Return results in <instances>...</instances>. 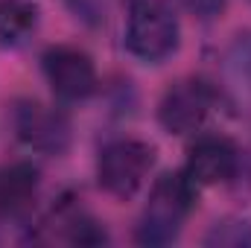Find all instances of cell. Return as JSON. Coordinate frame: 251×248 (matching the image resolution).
Here are the masks:
<instances>
[{"label": "cell", "mask_w": 251, "mask_h": 248, "mask_svg": "<svg viewBox=\"0 0 251 248\" xmlns=\"http://www.w3.org/2000/svg\"><path fill=\"white\" fill-rule=\"evenodd\" d=\"M199 184L190 178L184 170L164 173L146 198V207L140 213L134 240L140 246H170L184 231V222L190 219L196 207Z\"/></svg>", "instance_id": "1"}, {"label": "cell", "mask_w": 251, "mask_h": 248, "mask_svg": "<svg viewBox=\"0 0 251 248\" xmlns=\"http://www.w3.org/2000/svg\"><path fill=\"white\" fill-rule=\"evenodd\" d=\"M178 21L164 0H131L126 21V50L137 62H167L178 50Z\"/></svg>", "instance_id": "2"}, {"label": "cell", "mask_w": 251, "mask_h": 248, "mask_svg": "<svg viewBox=\"0 0 251 248\" xmlns=\"http://www.w3.org/2000/svg\"><path fill=\"white\" fill-rule=\"evenodd\" d=\"M155 167V146L137 137H117L97 158L100 187L114 198H131Z\"/></svg>", "instance_id": "3"}, {"label": "cell", "mask_w": 251, "mask_h": 248, "mask_svg": "<svg viewBox=\"0 0 251 248\" xmlns=\"http://www.w3.org/2000/svg\"><path fill=\"white\" fill-rule=\"evenodd\" d=\"M219 94L201 79H181L170 85L158 102V123L170 134H196L216 111Z\"/></svg>", "instance_id": "4"}, {"label": "cell", "mask_w": 251, "mask_h": 248, "mask_svg": "<svg viewBox=\"0 0 251 248\" xmlns=\"http://www.w3.org/2000/svg\"><path fill=\"white\" fill-rule=\"evenodd\" d=\"M15 134L24 146L41 155H62L70 146V120L59 108L35 99H21L12 111Z\"/></svg>", "instance_id": "5"}, {"label": "cell", "mask_w": 251, "mask_h": 248, "mask_svg": "<svg viewBox=\"0 0 251 248\" xmlns=\"http://www.w3.org/2000/svg\"><path fill=\"white\" fill-rule=\"evenodd\" d=\"M41 67L50 91L62 102H82L97 91V67L79 47L56 44L41 56Z\"/></svg>", "instance_id": "6"}, {"label": "cell", "mask_w": 251, "mask_h": 248, "mask_svg": "<svg viewBox=\"0 0 251 248\" xmlns=\"http://www.w3.org/2000/svg\"><path fill=\"white\" fill-rule=\"evenodd\" d=\"M240 149L225 134H201L187 152V173L199 187L228 184L240 170Z\"/></svg>", "instance_id": "7"}, {"label": "cell", "mask_w": 251, "mask_h": 248, "mask_svg": "<svg viewBox=\"0 0 251 248\" xmlns=\"http://www.w3.org/2000/svg\"><path fill=\"white\" fill-rule=\"evenodd\" d=\"M50 225H53V231H59L56 234L59 240L73 243V246H102V243H108L105 228L91 213H85L73 198H64L53 207Z\"/></svg>", "instance_id": "8"}, {"label": "cell", "mask_w": 251, "mask_h": 248, "mask_svg": "<svg viewBox=\"0 0 251 248\" xmlns=\"http://www.w3.org/2000/svg\"><path fill=\"white\" fill-rule=\"evenodd\" d=\"M38 193V167L21 161L0 170V216H24Z\"/></svg>", "instance_id": "9"}, {"label": "cell", "mask_w": 251, "mask_h": 248, "mask_svg": "<svg viewBox=\"0 0 251 248\" xmlns=\"http://www.w3.org/2000/svg\"><path fill=\"white\" fill-rule=\"evenodd\" d=\"M38 0H0V47H21L38 26Z\"/></svg>", "instance_id": "10"}, {"label": "cell", "mask_w": 251, "mask_h": 248, "mask_svg": "<svg viewBox=\"0 0 251 248\" xmlns=\"http://www.w3.org/2000/svg\"><path fill=\"white\" fill-rule=\"evenodd\" d=\"M201 243L213 246V248H249L251 246V219L249 216L216 219Z\"/></svg>", "instance_id": "11"}, {"label": "cell", "mask_w": 251, "mask_h": 248, "mask_svg": "<svg viewBox=\"0 0 251 248\" xmlns=\"http://www.w3.org/2000/svg\"><path fill=\"white\" fill-rule=\"evenodd\" d=\"M228 70L240 88H251V32L237 35V41L228 53Z\"/></svg>", "instance_id": "12"}, {"label": "cell", "mask_w": 251, "mask_h": 248, "mask_svg": "<svg viewBox=\"0 0 251 248\" xmlns=\"http://www.w3.org/2000/svg\"><path fill=\"white\" fill-rule=\"evenodd\" d=\"M178 6L187 9L190 15L199 18V21H216V18L225 15L228 0H178Z\"/></svg>", "instance_id": "13"}]
</instances>
